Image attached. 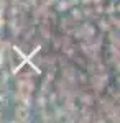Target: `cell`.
Returning a JSON list of instances; mask_svg holds the SVG:
<instances>
[{"instance_id": "2", "label": "cell", "mask_w": 120, "mask_h": 123, "mask_svg": "<svg viewBox=\"0 0 120 123\" xmlns=\"http://www.w3.org/2000/svg\"><path fill=\"white\" fill-rule=\"evenodd\" d=\"M3 26V15H2V10H0V30Z\"/></svg>"}, {"instance_id": "3", "label": "cell", "mask_w": 120, "mask_h": 123, "mask_svg": "<svg viewBox=\"0 0 120 123\" xmlns=\"http://www.w3.org/2000/svg\"><path fill=\"white\" fill-rule=\"evenodd\" d=\"M0 67H2V49H0Z\"/></svg>"}, {"instance_id": "1", "label": "cell", "mask_w": 120, "mask_h": 123, "mask_svg": "<svg viewBox=\"0 0 120 123\" xmlns=\"http://www.w3.org/2000/svg\"><path fill=\"white\" fill-rule=\"evenodd\" d=\"M30 120V110H28V105L25 107V104L18 105L15 108V122H28Z\"/></svg>"}, {"instance_id": "4", "label": "cell", "mask_w": 120, "mask_h": 123, "mask_svg": "<svg viewBox=\"0 0 120 123\" xmlns=\"http://www.w3.org/2000/svg\"><path fill=\"white\" fill-rule=\"evenodd\" d=\"M0 120H2V112H0Z\"/></svg>"}]
</instances>
